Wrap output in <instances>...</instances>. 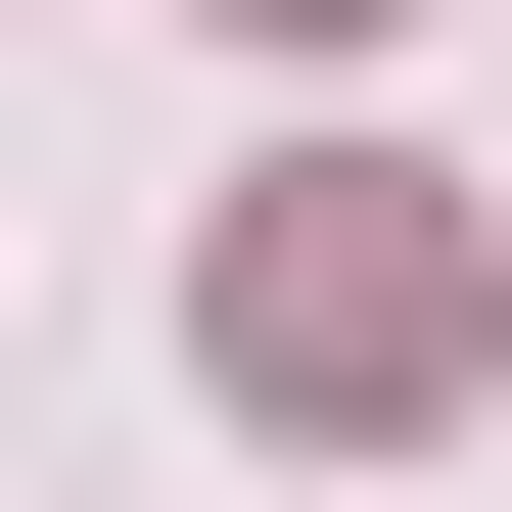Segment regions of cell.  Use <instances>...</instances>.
<instances>
[{
	"label": "cell",
	"mask_w": 512,
	"mask_h": 512,
	"mask_svg": "<svg viewBox=\"0 0 512 512\" xmlns=\"http://www.w3.org/2000/svg\"><path fill=\"white\" fill-rule=\"evenodd\" d=\"M187 373H233V419H326V466H373V419H466V233H419L373 140H326V187H233V280H187Z\"/></svg>",
	"instance_id": "1"
},
{
	"label": "cell",
	"mask_w": 512,
	"mask_h": 512,
	"mask_svg": "<svg viewBox=\"0 0 512 512\" xmlns=\"http://www.w3.org/2000/svg\"><path fill=\"white\" fill-rule=\"evenodd\" d=\"M280 47H373V0H280Z\"/></svg>",
	"instance_id": "2"
}]
</instances>
